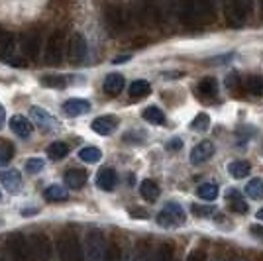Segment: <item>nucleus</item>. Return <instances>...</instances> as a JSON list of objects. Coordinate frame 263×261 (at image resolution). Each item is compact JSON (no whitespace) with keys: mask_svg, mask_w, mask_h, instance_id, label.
Here are the masks:
<instances>
[{"mask_svg":"<svg viewBox=\"0 0 263 261\" xmlns=\"http://www.w3.org/2000/svg\"><path fill=\"white\" fill-rule=\"evenodd\" d=\"M177 8L186 24H202L212 18V0H177Z\"/></svg>","mask_w":263,"mask_h":261,"instance_id":"nucleus-1","label":"nucleus"},{"mask_svg":"<svg viewBox=\"0 0 263 261\" xmlns=\"http://www.w3.org/2000/svg\"><path fill=\"white\" fill-rule=\"evenodd\" d=\"M57 250H59L61 261H85L83 248H81V241H79L75 232L61 234L57 239Z\"/></svg>","mask_w":263,"mask_h":261,"instance_id":"nucleus-2","label":"nucleus"},{"mask_svg":"<svg viewBox=\"0 0 263 261\" xmlns=\"http://www.w3.org/2000/svg\"><path fill=\"white\" fill-rule=\"evenodd\" d=\"M106 239L99 230H90L85 239V261H102L106 253Z\"/></svg>","mask_w":263,"mask_h":261,"instance_id":"nucleus-3","label":"nucleus"},{"mask_svg":"<svg viewBox=\"0 0 263 261\" xmlns=\"http://www.w3.org/2000/svg\"><path fill=\"white\" fill-rule=\"evenodd\" d=\"M185 220H186L185 210H183L181 204H177V202H167L159 210V214H157V224L163 226V228H179V226L185 224Z\"/></svg>","mask_w":263,"mask_h":261,"instance_id":"nucleus-4","label":"nucleus"},{"mask_svg":"<svg viewBox=\"0 0 263 261\" xmlns=\"http://www.w3.org/2000/svg\"><path fill=\"white\" fill-rule=\"evenodd\" d=\"M4 248L8 251V255L12 257V261H30V250H28V239L24 238L22 234L14 232L8 234L4 239Z\"/></svg>","mask_w":263,"mask_h":261,"instance_id":"nucleus-5","label":"nucleus"},{"mask_svg":"<svg viewBox=\"0 0 263 261\" xmlns=\"http://www.w3.org/2000/svg\"><path fill=\"white\" fill-rule=\"evenodd\" d=\"M224 16L232 28H241L248 18V0H224Z\"/></svg>","mask_w":263,"mask_h":261,"instance_id":"nucleus-6","label":"nucleus"},{"mask_svg":"<svg viewBox=\"0 0 263 261\" xmlns=\"http://www.w3.org/2000/svg\"><path fill=\"white\" fill-rule=\"evenodd\" d=\"M28 250L33 261H49L51 257V244L45 234H32L28 238Z\"/></svg>","mask_w":263,"mask_h":261,"instance_id":"nucleus-7","label":"nucleus"},{"mask_svg":"<svg viewBox=\"0 0 263 261\" xmlns=\"http://www.w3.org/2000/svg\"><path fill=\"white\" fill-rule=\"evenodd\" d=\"M45 63L49 65H59L63 61V33L53 32L49 35L47 44H45Z\"/></svg>","mask_w":263,"mask_h":261,"instance_id":"nucleus-8","label":"nucleus"},{"mask_svg":"<svg viewBox=\"0 0 263 261\" xmlns=\"http://www.w3.org/2000/svg\"><path fill=\"white\" fill-rule=\"evenodd\" d=\"M104 24L108 28V32L120 33L126 28V16L118 4H106L104 6Z\"/></svg>","mask_w":263,"mask_h":261,"instance_id":"nucleus-9","label":"nucleus"},{"mask_svg":"<svg viewBox=\"0 0 263 261\" xmlns=\"http://www.w3.org/2000/svg\"><path fill=\"white\" fill-rule=\"evenodd\" d=\"M87 53H88L87 40L81 33H75L71 38V42H69V59L73 63H83L87 59Z\"/></svg>","mask_w":263,"mask_h":261,"instance_id":"nucleus-10","label":"nucleus"},{"mask_svg":"<svg viewBox=\"0 0 263 261\" xmlns=\"http://www.w3.org/2000/svg\"><path fill=\"white\" fill-rule=\"evenodd\" d=\"M20 47H22V51L26 57L35 59L37 53H40V49H42V35H40L37 32L24 33L22 40H20Z\"/></svg>","mask_w":263,"mask_h":261,"instance_id":"nucleus-11","label":"nucleus"},{"mask_svg":"<svg viewBox=\"0 0 263 261\" xmlns=\"http://www.w3.org/2000/svg\"><path fill=\"white\" fill-rule=\"evenodd\" d=\"M0 181L2 185L6 187V191L16 195L22 191V173L16 171V169H10V171H0Z\"/></svg>","mask_w":263,"mask_h":261,"instance_id":"nucleus-12","label":"nucleus"},{"mask_svg":"<svg viewBox=\"0 0 263 261\" xmlns=\"http://www.w3.org/2000/svg\"><path fill=\"white\" fill-rule=\"evenodd\" d=\"M90 128H92V132H97L99 136H110L112 132L118 128V118L116 116H100V118L92 120Z\"/></svg>","mask_w":263,"mask_h":261,"instance_id":"nucleus-13","label":"nucleus"},{"mask_svg":"<svg viewBox=\"0 0 263 261\" xmlns=\"http://www.w3.org/2000/svg\"><path fill=\"white\" fill-rule=\"evenodd\" d=\"M10 130L16 134V136H20V138H30L33 132V126L32 122L26 118V116H22V114H16V116H12L10 118Z\"/></svg>","mask_w":263,"mask_h":261,"instance_id":"nucleus-14","label":"nucleus"},{"mask_svg":"<svg viewBox=\"0 0 263 261\" xmlns=\"http://www.w3.org/2000/svg\"><path fill=\"white\" fill-rule=\"evenodd\" d=\"M212 153H214V143L212 142H200L191 152V163L193 165H200L204 163V161H209L210 157H212Z\"/></svg>","mask_w":263,"mask_h":261,"instance_id":"nucleus-15","label":"nucleus"},{"mask_svg":"<svg viewBox=\"0 0 263 261\" xmlns=\"http://www.w3.org/2000/svg\"><path fill=\"white\" fill-rule=\"evenodd\" d=\"M63 110H65L67 116H83L90 110V102L85 100V98H69L65 104H63Z\"/></svg>","mask_w":263,"mask_h":261,"instance_id":"nucleus-16","label":"nucleus"},{"mask_svg":"<svg viewBox=\"0 0 263 261\" xmlns=\"http://www.w3.org/2000/svg\"><path fill=\"white\" fill-rule=\"evenodd\" d=\"M116 183H118V175H116L114 169L104 167L97 173V187L102 189V191H112L116 187Z\"/></svg>","mask_w":263,"mask_h":261,"instance_id":"nucleus-17","label":"nucleus"},{"mask_svg":"<svg viewBox=\"0 0 263 261\" xmlns=\"http://www.w3.org/2000/svg\"><path fill=\"white\" fill-rule=\"evenodd\" d=\"M30 114H32V118L35 120L44 130H53V128H57V120H55L53 114H49L47 110L33 106V108L30 110Z\"/></svg>","mask_w":263,"mask_h":261,"instance_id":"nucleus-18","label":"nucleus"},{"mask_svg":"<svg viewBox=\"0 0 263 261\" xmlns=\"http://www.w3.org/2000/svg\"><path fill=\"white\" fill-rule=\"evenodd\" d=\"M124 88V77L120 73H110L106 79H104V92L108 97H118Z\"/></svg>","mask_w":263,"mask_h":261,"instance_id":"nucleus-19","label":"nucleus"},{"mask_svg":"<svg viewBox=\"0 0 263 261\" xmlns=\"http://www.w3.org/2000/svg\"><path fill=\"white\" fill-rule=\"evenodd\" d=\"M14 47H16V40L10 32L6 30H0V59H8L14 53Z\"/></svg>","mask_w":263,"mask_h":261,"instance_id":"nucleus-20","label":"nucleus"},{"mask_svg":"<svg viewBox=\"0 0 263 261\" xmlns=\"http://www.w3.org/2000/svg\"><path fill=\"white\" fill-rule=\"evenodd\" d=\"M197 88H198V95L204 98H216V95H218V83H216L214 77L202 79V81L198 83Z\"/></svg>","mask_w":263,"mask_h":261,"instance_id":"nucleus-21","label":"nucleus"},{"mask_svg":"<svg viewBox=\"0 0 263 261\" xmlns=\"http://www.w3.org/2000/svg\"><path fill=\"white\" fill-rule=\"evenodd\" d=\"M140 193L145 200H149V202H155L157 198H159V185L152 181V179H145L142 181V185H140Z\"/></svg>","mask_w":263,"mask_h":261,"instance_id":"nucleus-22","label":"nucleus"},{"mask_svg":"<svg viewBox=\"0 0 263 261\" xmlns=\"http://www.w3.org/2000/svg\"><path fill=\"white\" fill-rule=\"evenodd\" d=\"M228 204H230L232 212H236V214H246L248 212V202L241 198L238 191H228Z\"/></svg>","mask_w":263,"mask_h":261,"instance_id":"nucleus-23","label":"nucleus"},{"mask_svg":"<svg viewBox=\"0 0 263 261\" xmlns=\"http://www.w3.org/2000/svg\"><path fill=\"white\" fill-rule=\"evenodd\" d=\"M65 183L71 189H81V187L87 183V173L81 171V169H71L65 173Z\"/></svg>","mask_w":263,"mask_h":261,"instance_id":"nucleus-24","label":"nucleus"},{"mask_svg":"<svg viewBox=\"0 0 263 261\" xmlns=\"http://www.w3.org/2000/svg\"><path fill=\"white\" fill-rule=\"evenodd\" d=\"M198 198H202L204 202H212L218 198V185L216 183H202L198 187Z\"/></svg>","mask_w":263,"mask_h":261,"instance_id":"nucleus-25","label":"nucleus"},{"mask_svg":"<svg viewBox=\"0 0 263 261\" xmlns=\"http://www.w3.org/2000/svg\"><path fill=\"white\" fill-rule=\"evenodd\" d=\"M79 159L85 161V163H99L100 159H102V152H100L99 147H95V145H88V147H83L79 152Z\"/></svg>","mask_w":263,"mask_h":261,"instance_id":"nucleus-26","label":"nucleus"},{"mask_svg":"<svg viewBox=\"0 0 263 261\" xmlns=\"http://www.w3.org/2000/svg\"><path fill=\"white\" fill-rule=\"evenodd\" d=\"M143 120H147L149 124H155V126H161L165 124V114L161 108H157V106H149V108H145L142 112Z\"/></svg>","mask_w":263,"mask_h":261,"instance_id":"nucleus-27","label":"nucleus"},{"mask_svg":"<svg viewBox=\"0 0 263 261\" xmlns=\"http://www.w3.org/2000/svg\"><path fill=\"white\" fill-rule=\"evenodd\" d=\"M228 171L234 179H243V177H248L250 171H252V165L248 163V161H232L230 167H228Z\"/></svg>","mask_w":263,"mask_h":261,"instance_id":"nucleus-28","label":"nucleus"},{"mask_svg":"<svg viewBox=\"0 0 263 261\" xmlns=\"http://www.w3.org/2000/svg\"><path fill=\"white\" fill-rule=\"evenodd\" d=\"M152 92V85L147 81H134L130 85V97L132 98H143Z\"/></svg>","mask_w":263,"mask_h":261,"instance_id":"nucleus-29","label":"nucleus"},{"mask_svg":"<svg viewBox=\"0 0 263 261\" xmlns=\"http://www.w3.org/2000/svg\"><path fill=\"white\" fill-rule=\"evenodd\" d=\"M246 88L250 90V95L261 98L263 97V77L259 75H252L248 81H246Z\"/></svg>","mask_w":263,"mask_h":261,"instance_id":"nucleus-30","label":"nucleus"},{"mask_svg":"<svg viewBox=\"0 0 263 261\" xmlns=\"http://www.w3.org/2000/svg\"><path fill=\"white\" fill-rule=\"evenodd\" d=\"M44 196L47 200H51V202H61V200L67 198V191L61 185H51L45 189Z\"/></svg>","mask_w":263,"mask_h":261,"instance_id":"nucleus-31","label":"nucleus"},{"mask_svg":"<svg viewBox=\"0 0 263 261\" xmlns=\"http://www.w3.org/2000/svg\"><path fill=\"white\" fill-rule=\"evenodd\" d=\"M67 153H69V147H67V143H63V142H53L47 147V155H49L53 161H59V159L67 157Z\"/></svg>","mask_w":263,"mask_h":261,"instance_id":"nucleus-32","label":"nucleus"},{"mask_svg":"<svg viewBox=\"0 0 263 261\" xmlns=\"http://www.w3.org/2000/svg\"><path fill=\"white\" fill-rule=\"evenodd\" d=\"M40 83L47 88H63L67 85V79L61 75H47V77H42Z\"/></svg>","mask_w":263,"mask_h":261,"instance_id":"nucleus-33","label":"nucleus"},{"mask_svg":"<svg viewBox=\"0 0 263 261\" xmlns=\"http://www.w3.org/2000/svg\"><path fill=\"white\" fill-rule=\"evenodd\" d=\"M246 195L252 196V198H263V181L261 179H252L248 185H246Z\"/></svg>","mask_w":263,"mask_h":261,"instance_id":"nucleus-34","label":"nucleus"},{"mask_svg":"<svg viewBox=\"0 0 263 261\" xmlns=\"http://www.w3.org/2000/svg\"><path fill=\"white\" fill-rule=\"evenodd\" d=\"M14 157V145L8 140H0V165H6Z\"/></svg>","mask_w":263,"mask_h":261,"instance_id":"nucleus-35","label":"nucleus"},{"mask_svg":"<svg viewBox=\"0 0 263 261\" xmlns=\"http://www.w3.org/2000/svg\"><path fill=\"white\" fill-rule=\"evenodd\" d=\"M45 167V161L44 159H40V157H32V159H28L26 161V171L30 175H37L42 173Z\"/></svg>","mask_w":263,"mask_h":261,"instance_id":"nucleus-36","label":"nucleus"},{"mask_svg":"<svg viewBox=\"0 0 263 261\" xmlns=\"http://www.w3.org/2000/svg\"><path fill=\"white\" fill-rule=\"evenodd\" d=\"M209 126H210V118L206 116V114H202V112H200L198 116H195V120L191 122V128L197 132H204Z\"/></svg>","mask_w":263,"mask_h":261,"instance_id":"nucleus-37","label":"nucleus"},{"mask_svg":"<svg viewBox=\"0 0 263 261\" xmlns=\"http://www.w3.org/2000/svg\"><path fill=\"white\" fill-rule=\"evenodd\" d=\"M102 261H120V250H118L116 246H108Z\"/></svg>","mask_w":263,"mask_h":261,"instance_id":"nucleus-38","label":"nucleus"},{"mask_svg":"<svg viewBox=\"0 0 263 261\" xmlns=\"http://www.w3.org/2000/svg\"><path fill=\"white\" fill-rule=\"evenodd\" d=\"M193 212H197L198 216H210V208H200V207H197V204H193Z\"/></svg>","mask_w":263,"mask_h":261,"instance_id":"nucleus-39","label":"nucleus"},{"mask_svg":"<svg viewBox=\"0 0 263 261\" xmlns=\"http://www.w3.org/2000/svg\"><path fill=\"white\" fill-rule=\"evenodd\" d=\"M236 83H238V75H236V73H230V75H228V79H226V87L236 88Z\"/></svg>","mask_w":263,"mask_h":261,"instance_id":"nucleus-40","label":"nucleus"},{"mask_svg":"<svg viewBox=\"0 0 263 261\" xmlns=\"http://www.w3.org/2000/svg\"><path fill=\"white\" fill-rule=\"evenodd\" d=\"M6 2H8V6H18V8H22V6H28V4H30V0H6Z\"/></svg>","mask_w":263,"mask_h":261,"instance_id":"nucleus-41","label":"nucleus"},{"mask_svg":"<svg viewBox=\"0 0 263 261\" xmlns=\"http://www.w3.org/2000/svg\"><path fill=\"white\" fill-rule=\"evenodd\" d=\"M120 261H138V259H136V255L132 251H124V253H120Z\"/></svg>","mask_w":263,"mask_h":261,"instance_id":"nucleus-42","label":"nucleus"},{"mask_svg":"<svg viewBox=\"0 0 263 261\" xmlns=\"http://www.w3.org/2000/svg\"><path fill=\"white\" fill-rule=\"evenodd\" d=\"M250 230H252L253 236H257V238H263V228H261V226H252Z\"/></svg>","mask_w":263,"mask_h":261,"instance_id":"nucleus-43","label":"nucleus"},{"mask_svg":"<svg viewBox=\"0 0 263 261\" xmlns=\"http://www.w3.org/2000/svg\"><path fill=\"white\" fill-rule=\"evenodd\" d=\"M4 122H6V110H4V106L0 104V128L4 126Z\"/></svg>","mask_w":263,"mask_h":261,"instance_id":"nucleus-44","label":"nucleus"},{"mask_svg":"<svg viewBox=\"0 0 263 261\" xmlns=\"http://www.w3.org/2000/svg\"><path fill=\"white\" fill-rule=\"evenodd\" d=\"M124 61H130V55H120L118 59H114V63H124Z\"/></svg>","mask_w":263,"mask_h":261,"instance_id":"nucleus-45","label":"nucleus"},{"mask_svg":"<svg viewBox=\"0 0 263 261\" xmlns=\"http://www.w3.org/2000/svg\"><path fill=\"white\" fill-rule=\"evenodd\" d=\"M183 143H181V140H175V142H171V145L169 147H181Z\"/></svg>","mask_w":263,"mask_h":261,"instance_id":"nucleus-46","label":"nucleus"},{"mask_svg":"<svg viewBox=\"0 0 263 261\" xmlns=\"http://www.w3.org/2000/svg\"><path fill=\"white\" fill-rule=\"evenodd\" d=\"M257 218H259V220H263V208L259 210V212H257Z\"/></svg>","mask_w":263,"mask_h":261,"instance_id":"nucleus-47","label":"nucleus"},{"mask_svg":"<svg viewBox=\"0 0 263 261\" xmlns=\"http://www.w3.org/2000/svg\"><path fill=\"white\" fill-rule=\"evenodd\" d=\"M0 200H2V193H0Z\"/></svg>","mask_w":263,"mask_h":261,"instance_id":"nucleus-48","label":"nucleus"},{"mask_svg":"<svg viewBox=\"0 0 263 261\" xmlns=\"http://www.w3.org/2000/svg\"><path fill=\"white\" fill-rule=\"evenodd\" d=\"M261 8H263V0H261Z\"/></svg>","mask_w":263,"mask_h":261,"instance_id":"nucleus-49","label":"nucleus"}]
</instances>
